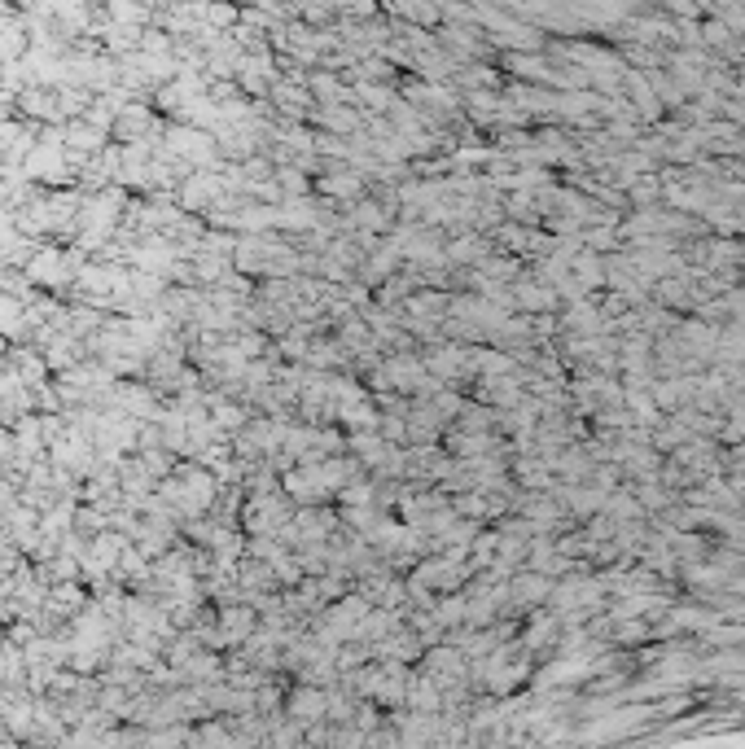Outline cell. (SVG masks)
<instances>
[{
	"label": "cell",
	"instance_id": "obj_13",
	"mask_svg": "<svg viewBox=\"0 0 745 749\" xmlns=\"http://www.w3.org/2000/svg\"><path fill=\"white\" fill-rule=\"evenodd\" d=\"M281 184H285V189H290V193H294V189H303V184H307V180H303V176H298V171H281Z\"/></svg>",
	"mask_w": 745,
	"mask_h": 749
},
{
	"label": "cell",
	"instance_id": "obj_5",
	"mask_svg": "<svg viewBox=\"0 0 745 749\" xmlns=\"http://www.w3.org/2000/svg\"><path fill=\"white\" fill-rule=\"evenodd\" d=\"M22 44H27V22L14 18L5 5H0V62L14 66L22 57Z\"/></svg>",
	"mask_w": 745,
	"mask_h": 749
},
{
	"label": "cell",
	"instance_id": "obj_4",
	"mask_svg": "<svg viewBox=\"0 0 745 749\" xmlns=\"http://www.w3.org/2000/svg\"><path fill=\"white\" fill-rule=\"evenodd\" d=\"M220 189H228L224 176H215V171H193V176H185V184H180V202H185L189 211H193V206L202 211V206L211 202Z\"/></svg>",
	"mask_w": 745,
	"mask_h": 749
},
{
	"label": "cell",
	"instance_id": "obj_8",
	"mask_svg": "<svg viewBox=\"0 0 745 749\" xmlns=\"http://www.w3.org/2000/svg\"><path fill=\"white\" fill-rule=\"evenodd\" d=\"M22 307L18 298H9V294H0V338H18V333H27V316H22Z\"/></svg>",
	"mask_w": 745,
	"mask_h": 749
},
{
	"label": "cell",
	"instance_id": "obj_12",
	"mask_svg": "<svg viewBox=\"0 0 745 749\" xmlns=\"http://www.w3.org/2000/svg\"><path fill=\"white\" fill-rule=\"evenodd\" d=\"M206 18H211L215 27H224V22H233V18H237V9H206Z\"/></svg>",
	"mask_w": 745,
	"mask_h": 749
},
{
	"label": "cell",
	"instance_id": "obj_1",
	"mask_svg": "<svg viewBox=\"0 0 745 749\" xmlns=\"http://www.w3.org/2000/svg\"><path fill=\"white\" fill-rule=\"evenodd\" d=\"M215 474L211 469H202V465H185L180 474H171L163 482V504L171 513H180V517H193L198 522V513H206L215 504Z\"/></svg>",
	"mask_w": 745,
	"mask_h": 749
},
{
	"label": "cell",
	"instance_id": "obj_10",
	"mask_svg": "<svg viewBox=\"0 0 745 749\" xmlns=\"http://www.w3.org/2000/svg\"><path fill=\"white\" fill-rule=\"evenodd\" d=\"M185 745V728H154L141 736V749H180Z\"/></svg>",
	"mask_w": 745,
	"mask_h": 749
},
{
	"label": "cell",
	"instance_id": "obj_7",
	"mask_svg": "<svg viewBox=\"0 0 745 749\" xmlns=\"http://www.w3.org/2000/svg\"><path fill=\"white\" fill-rule=\"evenodd\" d=\"M101 141H106V132L93 128V123H88V119H75L71 128H66V145L79 149V154H97Z\"/></svg>",
	"mask_w": 745,
	"mask_h": 749
},
{
	"label": "cell",
	"instance_id": "obj_9",
	"mask_svg": "<svg viewBox=\"0 0 745 749\" xmlns=\"http://www.w3.org/2000/svg\"><path fill=\"white\" fill-rule=\"evenodd\" d=\"M329 706H325V693L320 688H303V693H294V701H290V714L298 723H312V719H320Z\"/></svg>",
	"mask_w": 745,
	"mask_h": 749
},
{
	"label": "cell",
	"instance_id": "obj_3",
	"mask_svg": "<svg viewBox=\"0 0 745 749\" xmlns=\"http://www.w3.org/2000/svg\"><path fill=\"white\" fill-rule=\"evenodd\" d=\"M66 145H44L36 141V149H31L27 158H22V176H31V180H71L66 176Z\"/></svg>",
	"mask_w": 745,
	"mask_h": 749
},
{
	"label": "cell",
	"instance_id": "obj_2",
	"mask_svg": "<svg viewBox=\"0 0 745 749\" xmlns=\"http://www.w3.org/2000/svg\"><path fill=\"white\" fill-rule=\"evenodd\" d=\"M79 272H84V263H79V250H71V255H62V250H40V255H31L27 263V281H40V285H49V290H57V285H66V281H79Z\"/></svg>",
	"mask_w": 745,
	"mask_h": 749
},
{
	"label": "cell",
	"instance_id": "obj_6",
	"mask_svg": "<svg viewBox=\"0 0 745 749\" xmlns=\"http://www.w3.org/2000/svg\"><path fill=\"white\" fill-rule=\"evenodd\" d=\"M18 106H22V114H31V119H62L57 92H49V88H22Z\"/></svg>",
	"mask_w": 745,
	"mask_h": 749
},
{
	"label": "cell",
	"instance_id": "obj_11",
	"mask_svg": "<svg viewBox=\"0 0 745 749\" xmlns=\"http://www.w3.org/2000/svg\"><path fill=\"white\" fill-rule=\"evenodd\" d=\"M110 18H114V22H128V27H136V22H145L149 14H145L141 5H110Z\"/></svg>",
	"mask_w": 745,
	"mask_h": 749
},
{
	"label": "cell",
	"instance_id": "obj_14",
	"mask_svg": "<svg viewBox=\"0 0 745 749\" xmlns=\"http://www.w3.org/2000/svg\"><path fill=\"white\" fill-rule=\"evenodd\" d=\"M0 351H5V338H0Z\"/></svg>",
	"mask_w": 745,
	"mask_h": 749
}]
</instances>
